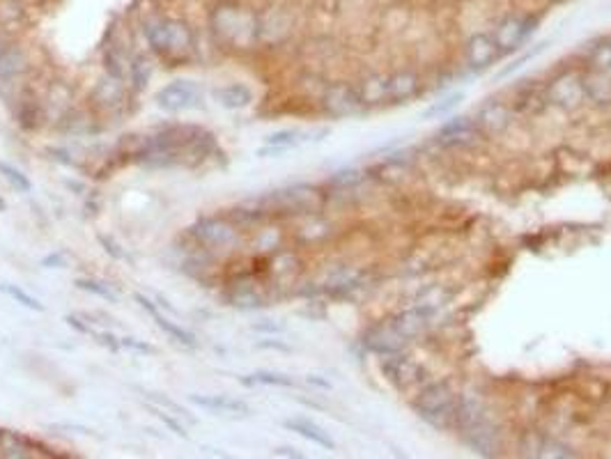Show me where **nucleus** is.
Returning a JSON list of instances; mask_svg holds the SVG:
<instances>
[{
    "mask_svg": "<svg viewBox=\"0 0 611 459\" xmlns=\"http://www.w3.org/2000/svg\"><path fill=\"white\" fill-rule=\"evenodd\" d=\"M549 99L561 109H577V106L586 99L584 83L579 81L575 74H563L558 76L554 83L549 85Z\"/></svg>",
    "mask_w": 611,
    "mask_h": 459,
    "instance_id": "12",
    "label": "nucleus"
},
{
    "mask_svg": "<svg viewBox=\"0 0 611 459\" xmlns=\"http://www.w3.org/2000/svg\"><path fill=\"white\" fill-rule=\"evenodd\" d=\"M143 60H138L133 65V81H136V85L138 87H143V85H148V78H150V72L148 70H143Z\"/></svg>",
    "mask_w": 611,
    "mask_h": 459,
    "instance_id": "38",
    "label": "nucleus"
},
{
    "mask_svg": "<svg viewBox=\"0 0 611 459\" xmlns=\"http://www.w3.org/2000/svg\"><path fill=\"white\" fill-rule=\"evenodd\" d=\"M363 106L373 104H386L389 101V76H373L358 87Z\"/></svg>",
    "mask_w": 611,
    "mask_h": 459,
    "instance_id": "21",
    "label": "nucleus"
},
{
    "mask_svg": "<svg viewBox=\"0 0 611 459\" xmlns=\"http://www.w3.org/2000/svg\"><path fill=\"white\" fill-rule=\"evenodd\" d=\"M421 90V81L414 72H397L389 76V101L400 104L404 99H412Z\"/></svg>",
    "mask_w": 611,
    "mask_h": 459,
    "instance_id": "17",
    "label": "nucleus"
},
{
    "mask_svg": "<svg viewBox=\"0 0 611 459\" xmlns=\"http://www.w3.org/2000/svg\"><path fill=\"white\" fill-rule=\"evenodd\" d=\"M202 94L196 83L191 81H175L157 92V106L168 113H180L189 109H198Z\"/></svg>",
    "mask_w": 611,
    "mask_h": 459,
    "instance_id": "7",
    "label": "nucleus"
},
{
    "mask_svg": "<svg viewBox=\"0 0 611 459\" xmlns=\"http://www.w3.org/2000/svg\"><path fill=\"white\" fill-rule=\"evenodd\" d=\"M120 343H122V347L133 349V351H141V354H157V349H154L152 345L141 343V340H136V338H122Z\"/></svg>",
    "mask_w": 611,
    "mask_h": 459,
    "instance_id": "36",
    "label": "nucleus"
},
{
    "mask_svg": "<svg viewBox=\"0 0 611 459\" xmlns=\"http://www.w3.org/2000/svg\"><path fill=\"white\" fill-rule=\"evenodd\" d=\"M324 109L334 117H352L361 113L363 101L352 85H331L324 94Z\"/></svg>",
    "mask_w": 611,
    "mask_h": 459,
    "instance_id": "11",
    "label": "nucleus"
},
{
    "mask_svg": "<svg viewBox=\"0 0 611 459\" xmlns=\"http://www.w3.org/2000/svg\"><path fill=\"white\" fill-rule=\"evenodd\" d=\"M480 126L490 133H501L510 124V111L503 104H488L480 109Z\"/></svg>",
    "mask_w": 611,
    "mask_h": 459,
    "instance_id": "20",
    "label": "nucleus"
},
{
    "mask_svg": "<svg viewBox=\"0 0 611 459\" xmlns=\"http://www.w3.org/2000/svg\"><path fill=\"white\" fill-rule=\"evenodd\" d=\"M189 402L214 414H239V416L251 414V407L246 402L228 395H189Z\"/></svg>",
    "mask_w": 611,
    "mask_h": 459,
    "instance_id": "14",
    "label": "nucleus"
},
{
    "mask_svg": "<svg viewBox=\"0 0 611 459\" xmlns=\"http://www.w3.org/2000/svg\"><path fill=\"white\" fill-rule=\"evenodd\" d=\"M274 455H280V457H297V459H299V457H304L299 450H295V448H276Z\"/></svg>",
    "mask_w": 611,
    "mask_h": 459,
    "instance_id": "44",
    "label": "nucleus"
},
{
    "mask_svg": "<svg viewBox=\"0 0 611 459\" xmlns=\"http://www.w3.org/2000/svg\"><path fill=\"white\" fill-rule=\"evenodd\" d=\"M382 372L397 388H409L414 384L423 382V377H425V370L421 367L419 360H414L412 356H404L402 351L382 358Z\"/></svg>",
    "mask_w": 611,
    "mask_h": 459,
    "instance_id": "5",
    "label": "nucleus"
},
{
    "mask_svg": "<svg viewBox=\"0 0 611 459\" xmlns=\"http://www.w3.org/2000/svg\"><path fill=\"white\" fill-rule=\"evenodd\" d=\"M363 343L368 349L375 351V354L389 356V354L402 351L407 347V343H409V338H407L402 331L393 324V321H389V324H382V326H375L373 331H368Z\"/></svg>",
    "mask_w": 611,
    "mask_h": 459,
    "instance_id": "10",
    "label": "nucleus"
},
{
    "mask_svg": "<svg viewBox=\"0 0 611 459\" xmlns=\"http://www.w3.org/2000/svg\"><path fill=\"white\" fill-rule=\"evenodd\" d=\"M283 425L287 429H292V432H297L299 436H304L306 441L324 448V450H334L336 448V441L329 436V432H324L322 427L315 425L313 421H308V418H290V421H285Z\"/></svg>",
    "mask_w": 611,
    "mask_h": 459,
    "instance_id": "16",
    "label": "nucleus"
},
{
    "mask_svg": "<svg viewBox=\"0 0 611 459\" xmlns=\"http://www.w3.org/2000/svg\"><path fill=\"white\" fill-rule=\"evenodd\" d=\"M455 423L462 429V441L476 455L494 457L499 455V429L490 421L483 402L476 395H464L458 399V418Z\"/></svg>",
    "mask_w": 611,
    "mask_h": 459,
    "instance_id": "1",
    "label": "nucleus"
},
{
    "mask_svg": "<svg viewBox=\"0 0 611 459\" xmlns=\"http://www.w3.org/2000/svg\"><path fill=\"white\" fill-rule=\"evenodd\" d=\"M148 397L152 399L154 404L166 407V409H170V411H175V416H187V411H184L182 407H177V404H175L172 399H168V397H161V395H157V393H148Z\"/></svg>",
    "mask_w": 611,
    "mask_h": 459,
    "instance_id": "37",
    "label": "nucleus"
},
{
    "mask_svg": "<svg viewBox=\"0 0 611 459\" xmlns=\"http://www.w3.org/2000/svg\"><path fill=\"white\" fill-rule=\"evenodd\" d=\"M97 338H99V343L104 347H111V351H118L122 347V343H115V336H111V333H99Z\"/></svg>",
    "mask_w": 611,
    "mask_h": 459,
    "instance_id": "42",
    "label": "nucleus"
},
{
    "mask_svg": "<svg viewBox=\"0 0 611 459\" xmlns=\"http://www.w3.org/2000/svg\"><path fill=\"white\" fill-rule=\"evenodd\" d=\"M150 411H152L154 416H157V418H159V421H161L163 425H166V427L170 429V432H175V434H180L182 438H187V436H189V434H187V429H184V427H182V425H180L177 421H175V418H172L170 414H166V411H163V409H161V407H150Z\"/></svg>",
    "mask_w": 611,
    "mask_h": 459,
    "instance_id": "32",
    "label": "nucleus"
},
{
    "mask_svg": "<svg viewBox=\"0 0 611 459\" xmlns=\"http://www.w3.org/2000/svg\"><path fill=\"white\" fill-rule=\"evenodd\" d=\"M584 92L593 101H611V85L602 78H588L584 83Z\"/></svg>",
    "mask_w": 611,
    "mask_h": 459,
    "instance_id": "31",
    "label": "nucleus"
},
{
    "mask_svg": "<svg viewBox=\"0 0 611 459\" xmlns=\"http://www.w3.org/2000/svg\"><path fill=\"white\" fill-rule=\"evenodd\" d=\"M230 306H235L239 310H255V308H262L265 306V301H262V297L255 292L253 285H246V282H235L230 289Z\"/></svg>",
    "mask_w": 611,
    "mask_h": 459,
    "instance_id": "22",
    "label": "nucleus"
},
{
    "mask_svg": "<svg viewBox=\"0 0 611 459\" xmlns=\"http://www.w3.org/2000/svg\"><path fill=\"white\" fill-rule=\"evenodd\" d=\"M260 349H278V351H292V347L285 345V343H278V340H262V343H258Z\"/></svg>",
    "mask_w": 611,
    "mask_h": 459,
    "instance_id": "39",
    "label": "nucleus"
},
{
    "mask_svg": "<svg viewBox=\"0 0 611 459\" xmlns=\"http://www.w3.org/2000/svg\"><path fill=\"white\" fill-rule=\"evenodd\" d=\"M306 138H304V133L302 131H297V129H285V131H276V133H271V136H267V140H265V145H269V148H278V150H292V148H297L299 143H304Z\"/></svg>",
    "mask_w": 611,
    "mask_h": 459,
    "instance_id": "25",
    "label": "nucleus"
},
{
    "mask_svg": "<svg viewBox=\"0 0 611 459\" xmlns=\"http://www.w3.org/2000/svg\"><path fill=\"white\" fill-rule=\"evenodd\" d=\"M143 35L154 53L163 57H187L193 48V33L187 21L152 14L143 21Z\"/></svg>",
    "mask_w": 611,
    "mask_h": 459,
    "instance_id": "2",
    "label": "nucleus"
},
{
    "mask_svg": "<svg viewBox=\"0 0 611 459\" xmlns=\"http://www.w3.org/2000/svg\"><path fill=\"white\" fill-rule=\"evenodd\" d=\"M0 175H3V177L12 184V187L16 189V191H21V193H28L33 189V184H31V179L26 177V175L21 172V170H16V168H12V165L9 163H5V161H0Z\"/></svg>",
    "mask_w": 611,
    "mask_h": 459,
    "instance_id": "30",
    "label": "nucleus"
},
{
    "mask_svg": "<svg viewBox=\"0 0 611 459\" xmlns=\"http://www.w3.org/2000/svg\"><path fill=\"white\" fill-rule=\"evenodd\" d=\"M40 265L44 269H65L67 267V258H65V253L55 250V253H48V255H44Z\"/></svg>",
    "mask_w": 611,
    "mask_h": 459,
    "instance_id": "33",
    "label": "nucleus"
},
{
    "mask_svg": "<svg viewBox=\"0 0 611 459\" xmlns=\"http://www.w3.org/2000/svg\"><path fill=\"white\" fill-rule=\"evenodd\" d=\"M97 239H99V243L104 246V250L109 253L111 258H115V260H127V253L120 250V246H118V243H115L111 237H106V234H99Z\"/></svg>",
    "mask_w": 611,
    "mask_h": 459,
    "instance_id": "34",
    "label": "nucleus"
},
{
    "mask_svg": "<svg viewBox=\"0 0 611 459\" xmlns=\"http://www.w3.org/2000/svg\"><path fill=\"white\" fill-rule=\"evenodd\" d=\"M476 138V122L471 117H453L439 129V140L444 145H467Z\"/></svg>",
    "mask_w": 611,
    "mask_h": 459,
    "instance_id": "15",
    "label": "nucleus"
},
{
    "mask_svg": "<svg viewBox=\"0 0 611 459\" xmlns=\"http://www.w3.org/2000/svg\"><path fill=\"white\" fill-rule=\"evenodd\" d=\"M0 292H5L9 299H14L16 304H21L28 310H35V312H44V306L37 301L35 297L28 294L26 289H21L18 285H9V282H0Z\"/></svg>",
    "mask_w": 611,
    "mask_h": 459,
    "instance_id": "27",
    "label": "nucleus"
},
{
    "mask_svg": "<svg viewBox=\"0 0 611 459\" xmlns=\"http://www.w3.org/2000/svg\"><path fill=\"white\" fill-rule=\"evenodd\" d=\"M533 443H527V450L533 457H551V459H572L577 457V453L572 450L570 446L556 441V438H549V436H533L531 438Z\"/></svg>",
    "mask_w": 611,
    "mask_h": 459,
    "instance_id": "18",
    "label": "nucleus"
},
{
    "mask_svg": "<svg viewBox=\"0 0 611 459\" xmlns=\"http://www.w3.org/2000/svg\"><path fill=\"white\" fill-rule=\"evenodd\" d=\"M253 331H260V333H280L283 326L271 324V321H262V324H253Z\"/></svg>",
    "mask_w": 611,
    "mask_h": 459,
    "instance_id": "41",
    "label": "nucleus"
},
{
    "mask_svg": "<svg viewBox=\"0 0 611 459\" xmlns=\"http://www.w3.org/2000/svg\"><path fill=\"white\" fill-rule=\"evenodd\" d=\"M214 96L219 99V104L223 109H230V111H237V109H246V106L253 101V92L248 90L246 85L241 83H232L226 87H219L214 92Z\"/></svg>",
    "mask_w": 611,
    "mask_h": 459,
    "instance_id": "19",
    "label": "nucleus"
},
{
    "mask_svg": "<svg viewBox=\"0 0 611 459\" xmlns=\"http://www.w3.org/2000/svg\"><path fill=\"white\" fill-rule=\"evenodd\" d=\"M154 319H157V326H159L161 331H166V333H168L172 340H177L180 345H187V347H196V345H198V340H196V336L191 333V331L177 326L175 321H170V319H166V317H161V315L154 317Z\"/></svg>",
    "mask_w": 611,
    "mask_h": 459,
    "instance_id": "26",
    "label": "nucleus"
},
{
    "mask_svg": "<svg viewBox=\"0 0 611 459\" xmlns=\"http://www.w3.org/2000/svg\"><path fill=\"white\" fill-rule=\"evenodd\" d=\"M416 414L428 425L436 429H446L458 418V395L446 382H434L421 390V395L414 402Z\"/></svg>",
    "mask_w": 611,
    "mask_h": 459,
    "instance_id": "3",
    "label": "nucleus"
},
{
    "mask_svg": "<svg viewBox=\"0 0 611 459\" xmlns=\"http://www.w3.org/2000/svg\"><path fill=\"white\" fill-rule=\"evenodd\" d=\"M76 287L83 289V292H90V294L99 297V299H104V301H111V304H118V294H115V292H113L109 285H104V282H99V280L79 278V280H76Z\"/></svg>",
    "mask_w": 611,
    "mask_h": 459,
    "instance_id": "28",
    "label": "nucleus"
},
{
    "mask_svg": "<svg viewBox=\"0 0 611 459\" xmlns=\"http://www.w3.org/2000/svg\"><path fill=\"white\" fill-rule=\"evenodd\" d=\"M462 99H464V94H462V92H455V94L444 96V99L434 101V104L430 106V109H425V111H423V120H428V117H439V115L451 113L453 109H458Z\"/></svg>",
    "mask_w": 611,
    "mask_h": 459,
    "instance_id": "29",
    "label": "nucleus"
},
{
    "mask_svg": "<svg viewBox=\"0 0 611 459\" xmlns=\"http://www.w3.org/2000/svg\"><path fill=\"white\" fill-rule=\"evenodd\" d=\"M545 46H547V44H540L538 48H533V51H529V53H524V55L519 57V60H515V62H512L510 67H506V70H501L497 78H503V76H510L512 72H517V70H519V67H522L524 62H527V60H531V57H533V55H536V53H540V51H542V48H545Z\"/></svg>",
    "mask_w": 611,
    "mask_h": 459,
    "instance_id": "35",
    "label": "nucleus"
},
{
    "mask_svg": "<svg viewBox=\"0 0 611 459\" xmlns=\"http://www.w3.org/2000/svg\"><path fill=\"white\" fill-rule=\"evenodd\" d=\"M499 57H501V51H499L497 39L488 33L473 35L467 42V46H464V60H467V67L471 72L488 70V67L492 62H497Z\"/></svg>",
    "mask_w": 611,
    "mask_h": 459,
    "instance_id": "9",
    "label": "nucleus"
},
{
    "mask_svg": "<svg viewBox=\"0 0 611 459\" xmlns=\"http://www.w3.org/2000/svg\"><path fill=\"white\" fill-rule=\"evenodd\" d=\"M191 232L200 243L211 248H232L239 241L237 230L223 219H200Z\"/></svg>",
    "mask_w": 611,
    "mask_h": 459,
    "instance_id": "8",
    "label": "nucleus"
},
{
    "mask_svg": "<svg viewBox=\"0 0 611 459\" xmlns=\"http://www.w3.org/2000/svg\"><path fill=\"white\" fill-rule=\"evenodd\" d=\"M214 26H216V33L221 37L230 39V42H244L246 39H255L258 37V16L248 9H241L237 5H230V3H223L216 7L214 12Z\"/></svg>",
    "mask_w": 611,
    "mask_h": 459,
    "instance_id": "4",
    "label": "nucleus"
},
{
    "mask_svg": "<svg viewBox=\"0 0 611 459\" xmlns=\"http://www.w3.org/2000/svg\"><path fill=\"white\" fill-rule=\"evenodd\" d=\"M3 209H5V200H0V211H3Z\"/></svg>",
    "mask_w": 611,
    "mask_h": 459,
    "instance_id": "46",
    "label": "nucleus"
},
{
    "mask_svg": "<svg viewBox=\"0 0 611 459\" xmlns=\"http://www.w3.org/2000/svg\"><path fill=\"white\" fill-rule=\"evenodd\" d=\"M536 26H538L536 16H508V18H503L497 28V33H494L501 57L512 53V51H517V48L527 42V37L536 31Z\"/></svg>",
    "mask_w": 611,
    "mask_h": 459,
    "instance_id": "6",
    "label": "nucleus"
},
{
    "mask_svg": "<svg viewBox=\"0 0 611 459\" xmlns=\"http://www.w3.org/2000/svg\"><path fill=\"white\" fill-rule=\"evenodd\" d=\"M133 299L138 301V304H141V308H143V310H148L152 317H159V310H157V306H154V304H152V301H150L148 297H143V294H133Z\"/></svg>",
    "mask_w": 611,
    "mask_h": 459,
    "instance_id": "40",
    "label": "nucleus"
},
{
    "mask_svg": "<svg viewBox=\"0 0 611 459\" xmlns=\"http://www.w3.org/2000/svg\"><path fill=\"white\" fill-rule=\"evenodd\" d=\"M308 384H315V386H322V388H331V384L324 382V379H317V377H308Z\"/></svg>",
    "mask_w": 611,
    "mask_h": 459,
    "instance_id": "45",
    "label": "nucleus"
},
{
    "mask_svg": "<svg viewBox=\"0 0 611 459\" xmlns=\"http://www.w3.org/2000/svg\"><path fill=\"white\" fill-rule=\"evenodd\" d=\"M65 321H67V324H70V326H74L76 331H81V333H92V328H90V326H85V324H81V319H79V317L67 315V317H65Z\"/></svg>",
    "mask_w": 611,
    "mask_h": 459,
    "instance_id": "43",
    "label": "nucleus"
},
{
    "mask_svg": "<svg viewBox=\"0 0 611 459\" xmlns=\"http://www.w3.org/2000/svg\"><path fill=\"white\" fill-rule=\"evenodd\" d=\"M588 65L595 74H611V39H600L590 46Z\"/></svg>",
    "mask_w": 611,
    "mask_h": 459,
    "instance_id": "23",
    "label": "nucleus"
},
{
    "mask_svg": "<svg viewBox=\"0 0 611 459\" xmlns=\"http://www.w3.org/2000/svg\"><path fill=\"white\" fill-rule=\"evenodd\" d=\"M241 384L246 386H283V388H292L295 386V379L287 377V375H280V372H267V370H260V372H253L248 377H241Z\"/></svg>",
    "mask_w": 611,
    "mask_h": 459,
    "instance_id": "24",
    "label": "nucleus"
},
{
    "mask_svg": "<svg viewBox=\"0 0 611 459\" xmlns=\"http://www.w3.org/2000/svg\"><path fill=\"white\" fill-rule=\"evenodd\" d=\"M28 57L26 51L18 44L9 42V39L0 37V85L9 83L26 70Z\"/></svg>",
    "mask_w": 611,
    "mask_h": 459,
    "instance_id": "13",
    "label": "nucleus"
}]
</instances>
